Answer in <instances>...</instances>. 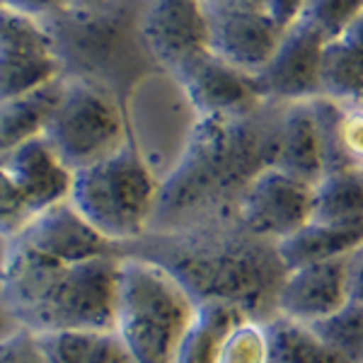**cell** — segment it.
<instances>
[{
    "instance_id": "obj_1",
    "label": "cell",
    "mask_w": 363,
    "mask_h": 363,
    "mask_svg": "<svg viewBox=\"0 0 363 363\" xmlns=\"http://www.w3.org/2000/svg\"><path fill=\"white\" fill-rule=\"evenodd\" d=\"M284 107L286 102L267 99L240 116H199L184 153L160 182L148 233L235 216L245 189L277 167Z\"/></svg>"
},
{
    "instance_id": "obj_2",
    "label": "cell",
    "mask_w": 363,
    "mask_h": 363,
    "mask_svg": "<svg viewBox=\"0 0 363 363\" xmlns=\"http://www.w3.org/2000/svg\"><path fill=\"white\" fill-rule=\"evenodd\" d=\"M121 257L160 267L194 306L223 303L257 322L279 315V294L289 277L279 242L250 233L238 216L182 230L145 233L124 245Z\"/></svg>"
},
{
    "instance_id": "obj_3",
    "label": "cell",
    "mask_w": 363,
    "mask_h": 363,
    "mask_svg": "<svg viewBox=\"0 0 363 363\" xmlns=\"http://www.w3.org/2000/svg\"><path fill=\"white\" fill-rule=\"evenodd\" d=\"M121 257L80 264H44L5 247L0 301L32 335L87 330L114 332Z\"/></svg>"
},
{
    "instance_id": "obj_4",
    "label": "cell",
    "mask_w": 363,
    "mask_h": 363,
    "mask_svg": "<svg viewBox=\"0 0 363 363\" xmlns=\"http://www.w3.org/2000/svg\"><path fill=\"white\" fill-rule=\"evenodd\" d=\"M194 310V301L167 272L138 257H121L114 335L138 363H174Z\"/></svg>"
},
{
    "instance_id": "obj_5",
    "label": "cell",
    "mask_w": 363,
    "mask_h": 363,
    "mask_svg": "<svg viewBox=\"0 0 363 363\" xmlns=\"http://www.w3.org/2000/svg\"><path fill=\"white\" fill-rule=\"evenodd\" d=\"M157 189L160 182L126 143L114 155L78 169L68 201L97 233L124 247L150 230Z\"/></svg>"
},
{
    "instance_id": "obj_6",
    "label": "cell",
    "mask_w": 363,
    "mask_h": 363,
    "mask_svg": "<svg viewBox=\"0 0 363 363\" xmlns=\"http://www.w3.org/2000/svg\"><path fill=\"white\" fill-rule=\"evenodd\" d=\"M44 138L66 165L78 172L128 143L119 99L90 78H68Z\"/></svg>"
},
{
    "instance_id": "obj_7",
    "label": "cell",
    "mask_w": 363,
    "mask_h": 363,
    "mask_svg": "<svg viewBox=\"0 0 363 363\" xmlns=\"http://www.w3.org/2000/svg\"><path fill=\"white\" fill-rule=\"evenodd\" d=\"M5 247L44 264H80L99 257H121V247L97 233L70 201L44 208Z\"/></svg>"
},
{
    "instance_id": "obj_8",
    "label": "cell",
    "mask_w": 363,
    "mask_h": 363,
    "mask_svg": "<svg viewBox=\"0 0 363 363\" xmlns=\"http://www.w3.org/2000/svg\"><path fill=\"white\" fill-rule=\"evenodd\" d=\"M58 78L61 56L42 20L0 8V99L27 95Z\"/></svg>"
},
{
    "instance_id": "obj_9",
    "label": "cell",
    "mask_w": 363,
    "mask_h": 363,
    "mask_svg": "<svg viewBox=\"0 0 363 363\" xmlns=\"http://www.w3.org/2000/svg\"><path fill=\"white\" fill-rule=\"evenodd\" d=\"M313 189L279 167H269L240 196L235 216L250 233L281 242L310 223Z\"/></svg>"
},
{
    "instance_id": "obj_10",
    "label": "cell",
    "mask_w": 363,
    "mask_h": 363,
    "mask_svg": "<svg viewBox=\"0 0 363 363\" xmlns=\"http://www.w3.org/2000/svg\"><path fill=\"white\" fill-rule=\"evenodd\" d=\"M140 32L153 58L172 75L211 51V15L201 0H153Z\"/></svg>"
},
{
    "instance_id": "obj_11",
    "label": "cell",
    "mask_w": 363,
    "mask_h": 363,
    "mask_svg": "<svg viewBox=\"0 0 363 363\" xmlns=\"http://www.w3.org/2000/svg\"><path fill=\"white\" fill-rule=\"evenodd\" d=\"M174 78L199 116H240L267 102L257 75L220 61L211 51L174 73Z\"/></svg>"
},
{
    "instance_id": "obj_12",
    "label": "cell",
    "mask_w": 363,
    "mask_h": 363,
    "mask_svg": "<svg viewBox=\"0 0 363 363\" xmlns=\"http://www.w3.org/2000/svg\"><path fill=\"white\" fill-rule=\"evenodd\" d=\"M325 44V37L301 20L286 29L279 51L269 61V66L257 75L264 97L286 104L320 97V68Z\"/></svg>"
},
{
    "instance_id": "obj_13",
    "label": "cell",
    "mask_w": 363,
    "mask_h": 363,
    "mask_svg": "<svg viewBox=\"0 0 363 363\" xmlns=\"http://www.w3.org/2000/svg\"><path fill=\"white\" fill-rule=\"evenodd\" d=\"M211 54L250 75H259L284 42L286 29L269 10L211 13Z\"/></svg>"
},
{
    "instance_id": "obj_14",
    "label": "cell",
    "mask_w": 363,
    "mask_h": 363,
    "mask_svg": "<svg viewBox=\"0 0 363 363\" xmlns=\"http://www.w3.org/2000/svg\"><path fill=\"white\" fill-rule=\"evenodd\" d=\"M349 296V257L291 269L279 294V315L313 325L339 313Z\"/></svg>"
},
{
    "instance_id": "obj_15",
    "label": "cell",
    "mask_w": 363,
    "mask_h": 363,
    "mask_svg": "<svg viewBox=\"0 0 363 363\" xmlns=\"http://www.w3.org/2000/svg\"><path fill=\"white\" fill-rule=\"evenodd\" d=\"M3 167L25 191L27 201L37 213L70 199L75 172L56 155L44 136L20 145L3 162Z\"/></svg>"
},
{
    "instance_id": "obj_16",
    "label": "cell",
    "mask_w": 363,
    "mask_h": 363,
    "mask_svg": "<svg viewBox=\"0 0 363 363\" xmlns=\"http://www.w3.org/2000/svg\"><path fill=\"white\" fill-rule=\"evenodd\" d=\"M277 167L291 177L315 186L325 177L320 128L308 102H289L281 116V145Z\"/></svg>"
},
{
    "instance_id": "obj_17",
    "label": "cell",
    "mask_w": 363,
    "mask_h": 363,
    "mask_svg": "<svg viewBox=\"0 0 363 363\" xmlns=\"http://www.w3.org/2000/svg\"><path fill=\"white\" fill-rule=\"evenodd\" d=\"M63 85H66V75L27 95L0 99V165L20 145L44 136L58 107V99L63 95Z\"/></svg>"
},
{
    "instance_id": "obj_18",
    "label": "cell",
    "mask_w": 363,
    "mask_h": 363,
    "mask_svg": "<svg viewBox=\"0 0 363 363\" xmlns=\"http://www.w3.org/2000/svg\"><path fill=\"white\" fill-rule=\"evenodd\" d=\"M363 245V223H308L279 242L286 269L327 259H342Z\"/></svg>"
},
{
    "instance_id": "obj_19",
    "label": "cell",
    "mask_w": 363,
    "mask_h": 363,
    "mask_svg": "<svg viewBox=\"0 0 363 363\" xmlns=\"http://www.w3.org/2000/svg\"><path fill=\"white\" fill-rule=\"evenodd\" d=\"M247 315L223 303H201L179 342L174 363H218L228 335Z\"/></svg>"
},
{
    "instance_id": "obj_20",
    "label": "cell",
    "mask_w": 363,
    "mask_h": 363,
    "mask_svg": "<svg viewBox=\"0 0 363 363\" xmlns=\"http://www.w3.org/2000/svg\"><path fill=\"white\" fill-rule=\"evenodd\" d=\"M310 223H363V172L359 167L330 172L315 184Z\"/></svg>"
},
{
    "instance_id": "obj_21",
    "label": "cell",
    "mask_w": 363,
    "mask_h": 363,
    "mask_svg": "<svg viewBox=\"0 0 363 363\" xmlns=\"http://www.w3.org/2000/svg\"><path fill=\"white\" fill-rule=\"evenodd\" d=\"M264 330L269 342L267 363H351L301 322L277 315L264 322Z\"/></svg>"
},
{
    "instance_id": "obj_22",
    "label": "cell",
    "mask_w": 363,
    "mask_h": 363,
    "mask_svg": "<svg viewBox=\"0 0 363 363\" xmlns=\"http://www.w3.org/2000/svg\"><path fill=\"white\" fill-rule=\"evenodd\" d=\"M322 97L356 104L363 99V54L342 37L325 44L320 68Z\"/></svg>"
},
{
    "instance_id": "obj_23",
    "label": "cell",
    "mask_w": 363,
    "mask_h": 363,
    "mask_svg": "<svg viewBox=\"0 0 363 363\" xmlns=\"http://www.w3.org/2000/svg\"><path fill=\"white\" fill-rule=\"evenodd\" d=\"M322 342L351 363H363V306L349 301L339 313L308 325Z\"/></svg>"
},
{
    "instance_id": "obj_24",
    "label": "cell",
    "mask_w": 363,
    "mask_h": 363,
    "mask_svg": "<svg viewBox=\"0 0 363 363\" xmlns=\"http://www.w3.org/2000/svg\"><path fill=\"white\" fill-rule=\"evenodd\" d=\"M107 332H87V330H66L37 335L49 363H95V356Z\"/></svg>"
},
{
    "instance_id": "obj_25",
    "label": "cell",
    "mask_w": 363,
    "mask_h": 363,
    "mask_svg": "<svg viewBox=\"0 0 363 363\" xmlns=\"http://www.w3.org/2000/svg\"><path fill=\"white\" fill-rule=\"evenodd\" d=\"M363 15V0H308L301 22L335 42Z\"/></svg>"
},
{
    "instance_id": "obj_26",
    "label": "cell",
    "mask_w": 363,
    "mask_h": 363,
    "mask_svg": "<svg viewBox=\"0 0 363 363\" xmlns=\"http://www.w3.org/2000/svg\"><path fill=\"white\" fill-rule=\"evenodd\" d=\"M269 342L264 322L245 318L235 330L228 335L218 363H267Z\"/></svg>"
},
{
    "instance_id": "obj_27",
    "label": "cell",
    "mask_w": 363,
    "mask_h": 363,
    "mask_svg": "<svg viewBox=\"0 0 363 363\" xmlns=\"http://www.w3.org/2000/svg\"><path fill=\"white\" fill-rule=\"evenodd\" d=\"M34 216L37 211L27 201L25 191L17 186L8 169L0 165V238L5 242L17 238Z\"/></svg>"
},
{
    "instance_id": "obj_28",
    "label": "cell",
    "mask_w": 363,
    "mask_h": 363,
    "mask_svg": "<svg viewBox=\"0 0 363 363\" xmlns=\"http://www.w3.org/2000/svg\"><path fill=\"white\" fill-rule=\"evenodd\" d=\"M0 363H49L37 335L27 330H17L10 337L0 339Z\"/></svg>"
},
{
    "instance_id": "obj_29",
    "label": "cell",
    "mask_w": 363,
    "mask_h": 363,
    "mask_svg": "<svg viewBox=\"0 0 363 363\" xmlns=\"http://www.w3.org/2000/svg\"><path fill=\"white\" fill-rule=\"evenodd\" d=\"M342 143L354 167L363 169V107L344 109Z\"/></svg>"
},
{
    "instance_id": "obj_30",
    "label": "cell",
    "mask_w": 363,
    "mask_h": 363,
    "mask_svg": "<svg viewBox=\"0 0 363 363\" xmlns=\"http://www.w3.org/2000/svg\"><path fill=\"white\" fill-rule=\"evenodd\" d=\"M95 363H138V361L133 359L131 351L124 347V342L114 332H107L102 337V344H99Z\"/></svg>"
},
{
    "instance_id": "obj_31",
    "label": "cell",
    "mask_w": 363,
    "mask_h": 363,
    "mask_svg": "<svg viewBox=\"0 0 363 363\" xmlns=\"http://www.w3.org/2000/svg\"><path fill=\"white\" fill-rule=\"evenodd\" d=\"M308 0H269V15L279 22L284 29L296 25L306 10Z\"/></svg>"
},
{
    "instance_id": "obj_32",
    "label": "cell",
    "mask_w": 363,
    "mask_h": 363,
    "mask_svg": "<svg viewBox=\"0 0 363 363\" xmlns=\"http://www.w3.org/2000/svg\"><path fill=\"white\" fill-rule=\"evenodd\" d=\"M63 5H66V0H5V8L27 17H34V20H42V17L51 15L54 10L63 8Z\"/></svg>"
},
{
    "instance_id": "obj_33",
    "label": "cell",
    "mask_w": 363,
    "mask_h": 363,
    "mask_svg": "<svg viewBox=\"0 0 363 363\" xmlns=\"http://www.w3.org/2000/svg\"><path fill=\"white\" fill-rule=\"evenodd\" d=\"M349 296L363 306V245L349 255Z\"/></svg>"
},
{
    "instance_id": "obj_34",
    "label": "cell",
    "mask_w": 363,
    "mask_h": 363,
    "mask_svg": "<svg viewBox=\"0 0 363 363\" xmlns=\"http://www.w3.org/2000/svg\"><path fill=\"white\" fill-rule=\"evenodd\" d=\"M211 13L220 10H269V0H201Z\"/></svg>"
},
{
    "instance_id": "obj_35",
    "label": "cell",
    "mask_w": 363,
    "mask_h": 363,
    "mask_svg": "<svg viewBox=\"0 0 363 363\" xmlns=\"http://www.w3.org/2000/svg\"><path fill=\"white\" fill-rule=\"evenodd\" d=\"M342 39H344V42H349L351 46H356V49L363 54V15L347 29V32L342 34Z\"/></svg>"
},
{
    "instance_id": "obj_36",
    "label": "cell",
    "mask_w": 363,
    "mask_h": 363,
    "mask_svg": "<svg viewBox=\"0 0 363 363\" xmlns=\"http://www.w3.org/2000/svg\"><path fill=\"white\" fill-rule=\"evenodd\" d=\"M102 3H107V0H66V5H73V8H80V10L99 8Z\"/></svg>"
},
{
    "instance_id": "obj_37",
    "label": "cell",
    "mask_w": 363,
    "mask_h": 363,
    "mask_svg": "<svg viewBox=\"0 0 363 363\" xmlns=\"http://www.w3.org/2000/svg\"><path fill=\"white\" fill-rule=\"evenodd\" d=\"M0 8H5V0H0Z\"/></svg>"
},
{
    "instance_id": "obj_38",
    "label": "cell",
    "mask_w": 363,
    "mask_h": 363,
    "mask_svg": "<svg viewBox=\"0 0 363 363\" xmlns=\"http://www.w3.org/2000/svg\"><path fill=\"white\" fill-rule=\"evenodd\" d=\"M361 172H363V169H361Z\"/></svg>"
}]
</instances>
